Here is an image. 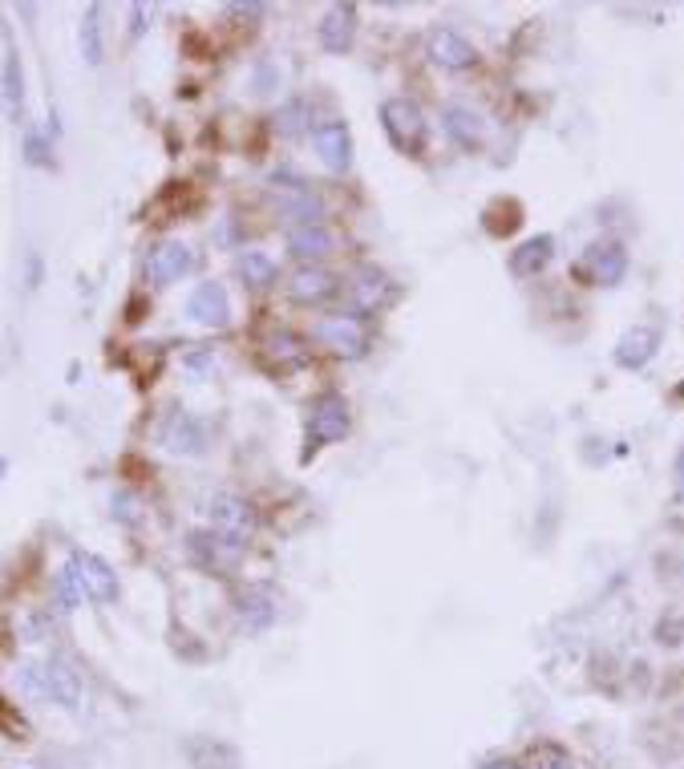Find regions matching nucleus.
<instances>
[{
  "label": "nucleus",
  "mask_w": 684,
  "mask_h": 769,
  "mask_svg": "<svg viewBox=\"0 0 684 769\" xmlns=\"http://www.w3.org/2000/svg\"><path fill=\"white\" fill-rule=\"evenodd\" d=\"M317 341L324 349H332L336 356H349V361H361L369 353V320L361 312H336V316H324L317 324Z\"/></svg>",
  "instance_id": "nucleus-1"
},
{
  "label": "nucleus",
  "mask_w": 684,
  "mask_h": 769,
  "mask_svg": "<svg viewBox=\"0 0 684 769\" xmlns=\"http://www.w3.org/2000/svg\"><path fill=\"white\" fill-rule=\"evenodd\" d=\"M381 126L390 134V143L402 154H422L425 150V114L410 97H390L381 102Z\"/></svg>",
  "instance_id": "nucleus-2"
},
{
  "label": "nucleus",
  "mask_w": 684,
  "mask_h": 769,
  "mask_svg": "<svg viewBox=\"0 0 684 769\" xmlns=\"http://www.w3.org/2000/svg\"><path fill=\"white\" fill-rule=\"evenodd\" d=\"M268 183H272V190H276V207H280V215L292 219V227L320 224V219H324V199L308 187L304 178H296L283 170V175H272Z\"/></svg>",
  "instance_id": "nucleus-3"
},
{
  "label": "nucleus",
  "mask_w": 684,
  "mask_h": 769,
  "mask_svg": "<svg viewBox=\"0 0 684 769\" xmlns=\"http://www.w3.org/2000/svg\"><path fill=\"white\" fill-rule=\"evenodd\" d=\"M308 446L320 450V446H332V441H341L349 429H353V414H349V402H344L341 393H324L312 402L308 409Z\"/></svg>",
  "instance_id": "nucleus-4"
},
{
  "label": "nucleus",
  "mask_w": 684,
  "mask_h": 769,
  "mask_svg": "<svg viewBox=\"0 0 684 769\" xmlns=\"http://www.w3.org/2000/svg\"><path fill=\"white\" fill-rule=\"evenodd\" d=\"M65 563L73 568L77 583H82V595H85V600H97V604H114V600L122 595L114 568H110V563H106L102 555H94V551H73V555L65 559Z\"/></svg>",
  "instance_id": "nucleus-5"
},
{
  "label": "nucleus",
  "mask_w": 684,
  "mask_h": 769,
  "mask_svg": "<svg viewBox=\"0 0 684 769\" xmlns=\"http://www.w3.org/2000/svg\"><path fill=\"white\" fill-rule=\"evenodd\" d=\"M425 49H429V61L449 73H462V70H474V65H478V49H474L470 37H462L458 29H446V24H437L434 33L425 37Z\"/></svg>",
  "instance_id": "nucleus-6"
},
{
  "label": "nucleus",
  "mask_w": 684,
  "mask_h": 769,
  "mask_svg": "<svg viewBox=\"0 0 684 769\" xmlns=\"http://www.w3.org/2000/svg\"><path fill=\"white\" fill-rule=\"evenodd\" d=\"M187 316L203 329H227L231 324V297L219 280H203L190 288L187 297Z\"/></svg>",
  "instance_id": "nucleus-7"
},
{
  "label": "nucleus",
  "mask_w": 684,
  "mask_h": 769,
  "mask_svg": "<svg viewBox=\"0 0 684 769\" xmlns=\"http://www.w3.org/2000/svg\"><path fill=\"white\" fill-rule=\"evenodd\" d=\"M207 515H211V531L227 534L236 543H248V534L256 531V510L239 495H215L207 502Z\"/></svg>",
  "instance_id": "nucleus-8"
},
{
  "label": "nucleus",
  "mask_w": 684,
  "mask_h": 769,
  "mask_svg": "<svg viewBox=\"0 0 684 769\" xmlns=\"http://www.w3.org/2000/svg\"><path fill=\"white\" fill-rule=\"evenodd\" d=\"M312 146H317L320 163L329 166L332 175H344L353 166V131L341 118H329L312 126Z\"/></svg>",
  "instance_id": "nucleus-9"
},
{
  "label": "nucleus",
  "mask_w": 684,
  "mask_h": 769,
  "mask_svg": "<svg viewBox=\"0 0 684 769\" xmlns=\"http://www.w3.org/2000/svg\"><path fill=\"white\" fill-rule=\"evenodd\" d=\"M442 131L449 134V143L462 146V150H483L486 146V122L483 114L466 102H446L442 106Z\"/></svg>",
  "instance_id": "nucleus-10"
},
{
  "label": "nucleus",
  "mask_w": 684,
  "mask_h": 769,
  "mask_svg": "<svg viewBox=\"0 0 684 769\" xmlns=\"http://www.w3.org/2000/svg\"><path fill=\"white\" fill-rule=\"evenodd\" d=\"M195 268V251L183 243V239H166L158 248L151 251V260H146V276H151L154 288H166L183 280V276Z\"/></svg>",
  "instance_id": "nucleus-11"
},
{
  "label": "nucleus",
  "mask_w": 684,
  "mask_h": 769,
  "mask_svg": "<svg viewBox=\"0 0 684 769\" xmlns=\"http://www.w3.org/2000/svg\"><path fill=\"white\" fill-rule=\"evenodd\" d=\"M187 555L195 559V563H203L207 571H224L243 555V543H236V539H227V534H219V531H190Z\"/></svg>",
  "instance_id": "nucleus-12"
},
{
  "label": "nucleus",
  "mask_w": 684,
  "mask_h": 769,
  "mask_svg": "<svg viewBox=\"0 0 684 769\" xmlns=\"http://www.w3.org/2000/svg\"><path fill=\"white\" fill-rule=\"evenodd\" d=\"M41 685H45V697L53 705H65V709L82 705V676H77V668L70 661H61V656H49L41 664Z\"/></svg>",
  "instance_id": "nucleus-13"
},
{
  "label": "nucleus",
  "mask_w": 684,
  "mask_h": 769,
  "mask_svg": "<svg viewBox=\"0 0 684 769\" xmlns=\"http://www.w3.org/2000/svg\"><path fill=\"white\" fill-rule=\"evenodd\" d=\"M349 297H353L356 312L365 316V312H381L385 304H393L397 300V284L381 268H361L356 280L349 284Z\"/></svg>",
  "instance_id": "nucleus-14"
},
{
  "label": "nucleus",
  "mask_w": 684,
  "mask_h": 769,
  "mask_svg": "<svg viewBox=\"0 0 684 769\" xmlns=\"http://www.w3.org/2000/svg\"><path fill=\"white\" fill-rule=\"evenodd\" d=\"M320 45L329 49V53H336V58H344L349 49H353L356 41V4H329V12L320 17Z\"/></svg>",
  "instance_id": "nucleus-15"
},
{
  "label": "nucleus",
  "mask_w": 684,
  "mask_h": 769,
  "mask_svg": "<svg viewBox=\"0 0 684 769\" xmlns=\"http://www.w3.org/2000/svg\"><path fill=\"white\" fill-rule=\"evenodd\" d=\"M236 615L248 632H263V627L276 624L280 600H276L272 588H260V583H256V588H243V592L236 595Z\"/></svg>",
  "instance_id": "nucleus-16"
},
{
  "label": "nucleus",
  "mask_w": 684,
  "mask_h": 769,
  "mask_svg": "<svg viewBox=\"0 0 684 769\" xmlns=\"http://www.w3.org/2000/svg\"><path fill=\"white\" fill-rule=\"evenodd\" d=\"M656 349H661V332L652 329V324H636V329H628L620 341H615V365L628 368V373H636V368H644L656 356Z\"/></svg>",
  "instance_id": "nucleus-17"
},
{
  "label": "nucleus",
  "mask_w": 684,
  "mask_h": 769,
  "mask_svg": "<svg viewBox=\"0 0 684 769\" xmlns=\"http://www.w3.org/2000/svg\"><path fill=\"white\" fill-rule=\"evenodd\" d=\"M163 446L170 454H187V458H199L207 454V426H203L195 414H175L170 422L163 426Z\"/></svg>",
  "instance_id": "nucleus-18"
},
{
  "label": "nucleus",
  "mask_w": 684,
  "mask_h": 769,
  "mask_svg": "<svg viewBox=\"0 0 684 769\" xmlns=\"http://www.w3.org/2000/svg\"><path fill=\"white\" fill-rule=\"evenodd\" d=\"M283 243H288V256H296V260H304V263H317V260H324V256L336 251V236H332L324 224L288 227Z\"/></svg>",
  "instance_id": "nucleus-19"
},
{
  "label": "nucleus",
  "mask_w": 684,
  "mask_h": 769,
  "mask_svg": "<svg viewBox=\"0 0 684 769\" xmlns=\"http://www.w3.org/2000/svg\"><path fill=\"white\" fill-rule=\"evenodd\" d=\"M336 292H341L336 276L317 268V263H304V268L292 272V280H288V297H292L296 304H324V300H332Z\"/></svg>",
  "instance_id": "nucleus-20"
},
{
  "label": "nucleus",
  "mask_w": 684,
  "mask_h": 769,
  "mask_svg": "<svg viewBox=\"0 0 684 769\" xmlns=\"http://www.w3.org/2000/svg\"><path fill=\"white\" fill-rule=\"evenodd\" d=\"M0 102H4V114H9L17 126L24 122V65L17 49H4V61H0Z\"/></svg>",
  "instance_id": "nucleus-21"
},
{
  "label": "nucleus",
  "mask_w": 684,
  "mask_h": 769,
  "mask_svg": "<svg viewBox=\"0 0 684 769\" xmlns=\"http://www.w3.org/2000/svg\"><path fill=\"white\" fill-rule=\"evenodd\" d=\"M588 272L595 284L603 288H615L620 280L628 276V251L624 243H615V239H608V243H595V248L588 251Z\"/></svg>",
  "instance_id": "nucleus-22"
},
{
  "label": "nucleus",
  "mask_w": 684,
  "mask_h": 769,
  "mask_svg": "<svg viewBox=\"0 0 684 769\" xmlns=\"http://www.w3.org/2000/svg\"><path fill=\"white\" fill-rule=\"evenodd\" d=\"M555 256V239L551 236H531L527 243H522L515 256H510V272L519 276V280H531V276H539L551 263Z\"/></svg>",
  "instance_id": "nucleus-23"
},
{
  "label": "nucleus",
  "mask_w": 684,
  "mask_h": 769,
  "mask_svg": "<svg viewBox=\"0 0 684 769\" xmlns=\"http://www.w3.org/2000/svg\"><path fill=\"white\" fill-rule=\"evenodd\" d=\"M236 272L248 288H272L276 284V260L268 256V251H239Z\"/></svg>",
  "instance_id": "nucleus-24"
},
{
  "label": "nucleus",
  "mask_w": 684,
  "mask_h": 769,
  "mask_svg": "<svg viewBox=\"0 0 684 769\" xmlns=\"http://www.w3.org/2000/svg\"><path fill=\"white\" fill-rule=\"evenodd\" d=\"M276 131L283 138H296V134H312V110H308L304 97H288L276 114Z\"/></svg>",
  "instance_id": "nucleus-25"
},
{
  "label": "nucleus",
  "mask_w": 684,
  "mask_h": 769,
  "mask_svg": "<svg viewBox=\"0 0 684 769\" xmlns=\"http://www.w3.org/2000/svg\"><path fill=\"white\" fill-rule=\"evenodd\" d=\"M82 58L85 65H102V4H90L82 17Z\"/></svg>",
  "instance_id": "nucleus-26"
},
{
  "label": "nucleus",
  "mask_w": 684,
  "mask_h": 769,
  "mask_svg": "<svg viewBox=\"0 0 684 769\" xmlns=\"http://www.w3.org/2000/svg\"><path fill=\"white\" fill-rule=\"evenodd\" d=\"M53 592H58L61 612H73V607H77V604L85 600V595H82V583H77V575H73L70 563H65V568L58 571V580H53Z\"/></svg>",
  "instance_id": "nucleus-27"
},
{
  "label": "nucleus",
  "mask_w": 684,
  "mask_h": 769,
  "mask_svg": "<svg viewBox=\"0 0 684 769\" xmlns=\"http://www.w3.org/2000/svg\"><path fill=\"white\" fill-rule=\"evenodd\" d=\"M268 349H272L276 356H283V361H288V365H304L308 361V349H304V341H300V336H292V332H280V336H272V344H268Z\"/></svg>",
  "instance_id": "nucleus-28"
},
{
  "label": "nucleus",
  "mask_w": 684,
  "mask_h": 769,
  "mask_svg": "<svg viewBox=\"0 0 684 769\" xmlns=\"http://www.w3.org/2000/svg\"><path fill=\"white\" fill-rule=\"evenodd\" d=\"M24 158L33 166H53V146L45 134H24Z\"/></svg>",
  "instance_id": "nucleus-29"
},
{
  "label": "nucleus",
  "mask_w": 684,
  "mask_h": 769,
  "mask_svg": "<svg viewBox=\"0 0 684 769\" xmlns=\"http://www.w3.org/2000/svg\"><path fill=\"white\" fill-rule=\"evenodd\" d=\"M138 510H142V502L131 495V490H118V495H114V519L138 522Z\"/></svg>",
  "instance_id": "nucleus-30"
},
{
  "label": "nucleus",
  "mask_w": 684,
  "mask_h": 769,
  "mask_svg": "<svg viewBox=\"0 0 684 769\" xmlns=\"http://www.w3.org/2000/svg\"><path fill=\"white\" fill-rule=\"evenodd\" d=\"M539 769H576V766H571V758H567L563 749H547L543 766H539Z\"/></svg>",
  "instance_id": "nucleus-31"
},
{
  "label": "nucleus",
  "mask_w": 684,
  "mask_h": 769,
  "mask_svg": "<svg viewBox=\"0 0 684 769\" xmlns=\"http://www.w3.org/2000/svg\"><path fill=\"white\" fill-rule=\"evenodd\" d=\"M227 12H236V17H260V12H268V4H260V0H251V4H227Z\"/></svg>",
  "instance_id": "nucleus-32"
},
{
  "label": "nucleus",
  "mask_w": 684,
  "mask_h": 769,
  "mask_svg": "<svg viewBox=\"0 0 684 769\" xmlns=\"http://www.w3.org/2000/svg\"><path fill=\"white\" fill-rule=\"evenodd\" d=\"M142 17H146V9H142V4H134V9H131V33L134 37H142V33H146V24H142Z\"/></svg>",
  "instance_id": "nucleus-33"
},
{
  "label": "nucleus",
  "mask_w": 684,
  "mask_h": 769,
  "mask_svg": "<svg viewBox=\"0 0 684 769\" xmlns=\"http://www.w3.org/2000/svg\"><path fill=\"white\" fill-rule=\"evenodd\" d=\"M483 769H519V766H515V761H507V758H498V761H486Z\"/></svg>",
  "instance_id": "nucleus-34"
},
{
  "label": "nucleus",
  "mask_w": 684,
  "mask_h": 769,
  "mask_svg": "<svg viewBox=\"0 0 684 769\" xmlns=\"http://www.w3.org/2000/svg\"><path fill=\"white\" fill-rule=\"evenodd\" d=\"M676 478H681V490H684V450H681V458H676Z\"/></svg>",
  "instance_id": "nucleus-35"
},
{
  "label": "nucleus",
  "mask_w": 684,
  "mask_h": 769,
  "mask_svg": "<svg viewBox=\"0 0 684 769\" xmlns=\"http://www.w3.org/2000/svg\"><path fill=\"white\" fill-rule=\"evenodd\" d=\"M4 470H9V461H4V458H0V474H4Z\"/></svg>",
  "instance_id": "nucleus-36"
}]
</instances>
